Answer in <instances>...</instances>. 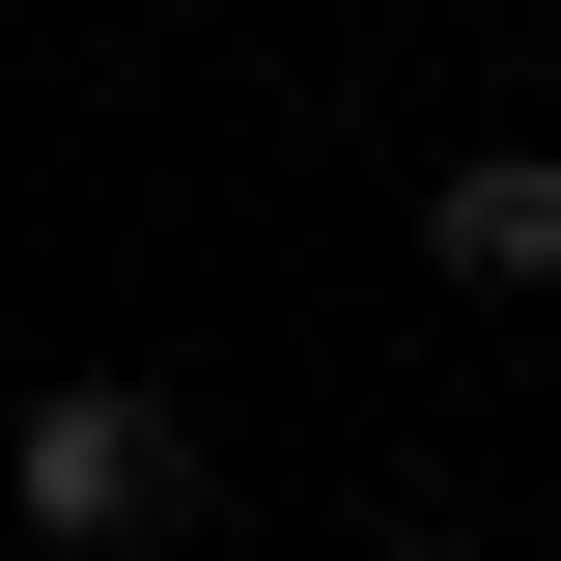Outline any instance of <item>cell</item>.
Instances as JSON below:
<instances>
[{
	"label": "cell",
	"mask_w": 561,
	"mask_h": 561,
	"mask_svg": "<svg viewBox=\"0 0 561 561\" xmlns=\"http://www.w3.org/2000/svg\"><path fill=\"white\" fill-rule=\"evenodd\" d=\"M421 280L534 309V280H561V140H449V169H421Z\"/></svg>",
	"instance_id": "7a4b0ae2"
},
{
	"label": "cell",
	"mask_w": 561,
	"mask_h": 561,
	"mask_svg": "<svg viewBox=\"0 0 561 561\" xmlns=\"http://www.w3.org/2000/svg\"><path fill=\"white\" fill-rule=\"evenodd\" d=\"M337 561H478V534H337Z\"/></svg>",
	"instance_id": "3957f363"
},
{
	"label": "cell",
	"mask_w": 561,
	"mask_h": 561,
	"mask_svg": "<svg viewBox=\"0 0 561 561\" xmlns=\"http://www.w3.org/2000/svg\"><path fill=\"white\" fill-rule=\"evenodd\" d=\"M0 505H28L57 561H140V534H197V421L140 393V365H84V393L0 421Z\"/></svg>",
	"instance_id": "6da1fadb"
}]
</instances>
